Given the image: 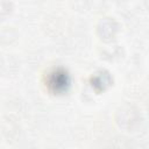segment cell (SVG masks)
<instances>
[{"label":"cell","mask_w":149,"mask_h":149,"mask_svg":"<svg viewBox=\"0 0 149 149\" xmlns=\"http://www.w3.org/2000/svg\"><path fill=\"white\" fill-rule=\"evenodd\" d=\"M68 77L65 73H61V72H55L52 76V80H51V85L55 86L56 90H61L64 88L68 85Z\"/></svg>","instance_id":"6da1fadb"}]
</instances>
